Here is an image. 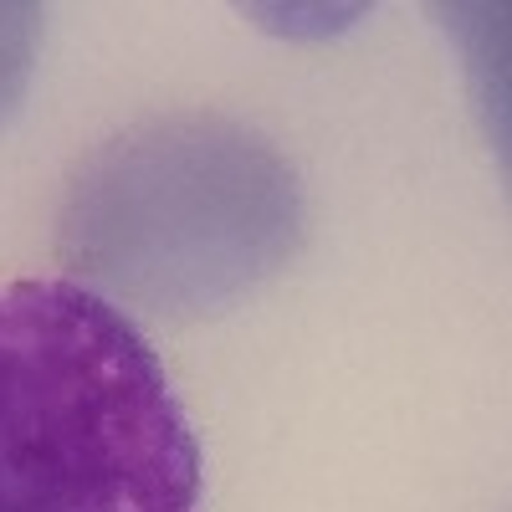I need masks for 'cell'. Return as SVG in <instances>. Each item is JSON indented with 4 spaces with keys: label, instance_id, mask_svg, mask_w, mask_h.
<instances>
[{
    "label": "cell",
    "instance_id": "6da1fadb",
    "mask_svg": "<svg viewBox=\"0 0 512 512\" xmlns=\"http://www.w3.org/2000/svg\"><path fill=\"white\" fill-rule=\"evenodd\" d=\"M287 154L221 113H164L72 169L57 262L103 303L205 318L277 277L303 246Z\"/></svg>",
    "mask_w": 512,
    "mask_h": 512
},
{
    "label": "cell",
    "instance_id": "7a4b0ae2",
    "mask_svg": "<svg viewBox=\"0 0 512 512\" xmlns=\"http://www.w3.org/2000/svg\"><path fill=\"white\" fill-rule=\"evenodd\" d=\"M205 461L154 344L72 277L0 282V512H200Z\"/></svg>",
    "mask_w": 512,
    "mask_h": 512
},
{
    "label": "cell",
    "instance_id": "3957f363",
    "mask_svg": "<svg viewBox=\"0 0 512 512\" xmlns=\"http://www.w3.org/2000/svg\"><path fill=\"white\" fill-rule=\"evenodd\" d=\"M36 41H41V6L0 0V128L26 103L31 72H36Z\"/></svg>",
    "mask_w": 512,
    "mask_h": 512
}]
</instances>
